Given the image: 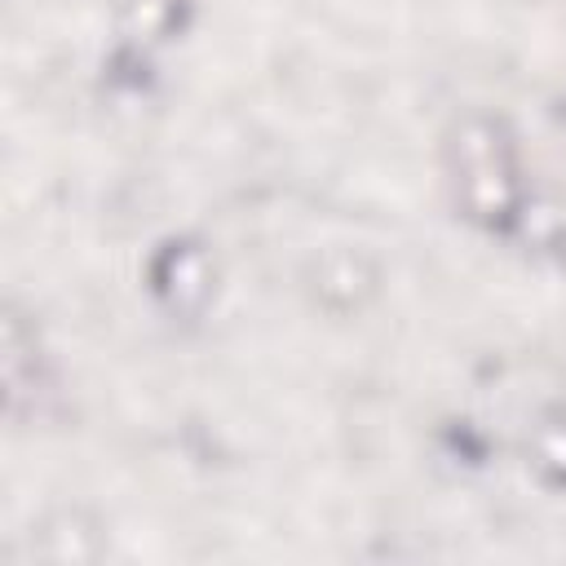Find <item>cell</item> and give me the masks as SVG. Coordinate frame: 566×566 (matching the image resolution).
I'll return each mask as SVG.
<instances>
[{
	"label": "cell",
	"mask_w": 566,
	"mask_h": 566,
	"mask_svg": "<svg viewBox=\"0 0 566 566\" xmlns=\"http://www.w3.org/2000/svg\"><path fill=\"white\" fill-rule=\"evenodd\" d=\"M451 190L469 221L509 226L517 212V168L495 119L469 115L451 137Z\"/></svg>",
	"instance_id": "cell-1"
},
{
	"label": "cell",
	"mask_w": 566,
	"mask_h": 566,
	"mask_svg": "<svg viewBox=\"0 0 566 566\" xmlns=\"http://www.w3.org/2000/svg\"><path fill=\"white\" fill-rule=\"evenodd\" d=\"M531 464L544 482L566 486V416H548L531 438Z\"/></svg>",
	"instance_id": "cell-2"
}]
</instances>
